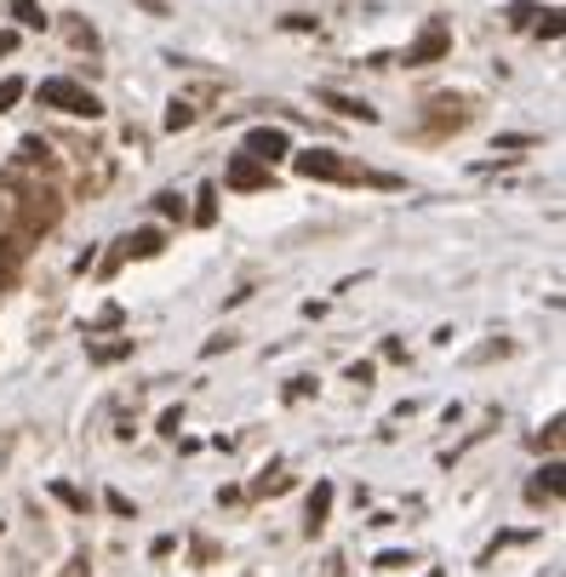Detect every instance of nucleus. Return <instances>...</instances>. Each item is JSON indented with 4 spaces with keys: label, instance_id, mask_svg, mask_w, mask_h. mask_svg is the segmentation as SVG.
Listing matches in <instances>:
<instances>
[{
    "label": "nucleus",
    "instance_id": "1",
    "mask_svg": "<svg viewBox=\"0 0 566 577\" xmlns=\"http://www.w3.org/2000/svg\"><path fill=\"white\" fill-rule=\"evenodd\" d=\"M41 104L46 109H63V115H81V120H97L104 115V104H97V92H86L81 81H41Z\"/></svg>",
    "mask_w": 566,
    "mask_h": 577
},
{
    "label": "nucleus",
    "instance_id": "2",
    "mask_svg": "<svg viewBox=\"0 0 566 577\" xmlns=\"http://www.w3.org/2000/svg\"><path fill=\"white\" fill-rule=\"evenodd\" d=\"M297 172H304V178H321V183H349L355 172H349V166L338 160V155H332V149H310V155H297Z\"/></svg>",
    "mask_w": 566,
    "mask_h": 577
},
{
    "label": "nucleus",
    "instance_id": "3",
    "mask_svg": "<svg viewBox=\"0 0 566 577\" xmlns=\"http://www.w3.org/2000/svg\"><path fill=\"white\" fill-rule=\"evenodd\" d=\"M286 149H292V144H286V132H281V126H252V132H247V155L263 160V166H275Z\"/></svg>",
    "mask_w": 566,
    "mask_h": 577
},
{
    "label": "nucleus",
    "instance_id": "4",
    "mask_svg": "<svg viewBox=\"0 0 566 577\" xmlns=\"http://www.w3.org/2000/svg\"><path fill=\"white\" fill-rule=\"evenodd\" d=\"M447 46H452V41H447V29H441V23H429L423 35L407 46V63H436V57H447Z\"/></svg>",
    "mask_w": 566,
    "mask_h": 577
},
{
    "label": "nucleus",
    "instance_id": "5",
    "mask_svg": "<svg viewBox=\"0 0 566 577\" xmlns=\"http://www.w3.org/2000/svg\"><path fill=\"white\" fill-rule=\"evenodd\" d=\"M263 183H270V166H263V160L241 155L235 166H229V189H263Z\"/></svg>",
    "mask_w": 566,
    "mask_h": 577
},
{
    "label": "nucleus",
    "instance_id": "6",
    "mask_svg": "<svg viewBox=\"0 0 566 577\" xmlns=\"http://www.w3.org/2000/svg\"><path fill=\"white\" fill-rule=\"evenodd\" d=\"M321 104L338 109V115H349V120H378L373 104H360V97H344V92H321Z\"/></svg>",
    "mask_w": 566,
    "mask_h": 577
},
{
    "label": "nucleus",
    "instance_id": "7",
    "mask_svg": "<svg viewBox=\"0 0 566 577\" xmlns=\"http://www.w3.org/2000/svg\"><path fill=\"white\" fill-rule=\"evenodd\" d=\"M326 515H332V486L321 481V486L310 492V532H321V526H326Z\"/></svg>",
    "mask_w": 566,
    "mask_h": 577
},
{
    "label": "nucleus",
    "instance_id": "8",
    "mask_svg": "<svg viewBox=\"0 0 566 577\" xmlns=\"http://www.w3.org/2000/svg\"><path fill=\"white\" fill-rule=\"evenodd\" d=\"M12 18H18L23 29H46V12L35 7V0H12Z\"/></svg>",
    "mask_w": 566,
    "mask_h": 577
},
{
    "label": "nucleus",
    "instance_id": "9",
    "mask_svg": "<svg viewBox=\"0 0 566 577\" xmlns=\"http://www.w3.org/2000/svg\"><path fill=\"white\" fill-rule=\"evenodd\" d=\"M160 252V229H138L132 234V258H155Z\"/></svg>",
    "mask_w": 566,
    "mask_h": 577
},
{
    "label": "nucleus",
    "instance_id": "10",
    "mask_svg": "<svg viewBox=\"0 0 566 577\" xmlns=\"http://www.w3.org/2000/svg\"><path fill=\"white\" fill-rule=\"evenodd\" d=\"M189 120H195V109H189V104H172V109H166V132H184Z\"/></svg>",
    "mask_w": 566,
    "mask_h": 577
},
{
    "label": "nucleus",
    "instance_id": "11",
    "mask_svg": "<svg viewBox=\"0 0 566 577\" xmlns=\"http://www.w3.org/2000/svg\"><path fill=\"white\" fill-rule=\"evenodd\" d=\"M18 97H23V81H0V115H7Z\"/></svg>",
    "mask_w": 566,
    "mask_h": 577
},
{
    "label": "nucleus",
    "instance_id": "12",
    "mask_svg": "<svg viewBox=\"0 0 566 577\" xmlns=\"http://www.w3.org/2000/svg\"><path fill=\"white\" fill-rule=\"evenodd\" d=\"M155 207H160V218H184V200L178 195H155Z\"/></svg>",
    "mask_w": 566,
    "mask_h": 577
},
{
    "label": "nucleus",
    "instance_id": "13",
    "mask_svg": "<svg viewBox=\"0 0 566 577\" xmlns=\"http://www.w3.org/2000/svg\"><path fill=\"white\" fill-rule=\"evenodd\" d=\"M538 492H549V497H560V463H549V469H544V481H538Z\"/></svg>",
    "mask_w": 566,
    "mask_h": 577
},
{
    "label": "nucleus",
    "instance_id": "14",
    "mask_svg": "<svg viewBox=\"0 0 566 577\" xmlns=\"http://www.w3.org/2000/svg\"><path fill=\"white\" fill-rule=\"evenodd\" d=\"M52 492H57V497H63V503H70V508H86V497H81V492H75V486H52Z\"/></svg>",
    "mask_w": 566,
    "mask_h": 577
},
{
    "label": "nucleus",
    "instance_id": "15",
    "mask_svg": "<svg viewBox=\"0 0 566 577\" xmlns=\"http://www.w3.org/2000/svg\"><path fill=\"white\" fill-rule=\"evenodd\" d=\"M126 349H132V344H104V349H92V355H97V360H120Z\"/></svg>",
    "mask_w": 566,
    "mask_h": 577
},
{
    "label": "nucleus",
    "instance_id": "16",
    "mask_svg": "<svg viewBox=\"0 0 566 577\" xmlns=\"http://www.w3.org/2000/svg\"><path fill=\"white\" fill-rule=\"evenodd\" d=\"M12 46H18V35H12V29H0V57H7Z\"/></svg>",
    "mask_w": 566,
    "mask_h": 577
}]
</instances>
